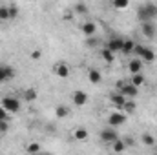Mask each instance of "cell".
<instances>
[{
  "label": "cell",
  "instance_id": "obj_22",
  "mask_svg": "<svg viewBox=\"0 0 157 155\" xmlns=\"http://www.w3.org/2000/svg\"><path fill=\"white\" fill-rule=\"evenodd\" d=\"M112 150H113L115 153H122V152L126 150V144H124V141H122L121 137H119L117 141H115V142L112 144Z\"/></svg>",
  "mask_w": 157,
  "mask_h": 155
},
{
  "label": "cell",
  "instance_id": "obj_5",
  "mask_svg": "<svg viewBox=\"0 0 157 155\" xmlns=\"http://www.w3.org/2000/svg\"><path fill=\"white\" fill-rule=\"evenodd\" d=\"M101 139L104 141V142H108V144H113L115 141L119 139V133L115 131V128H102L101 130Z\"/></svg>",
  "mask_w": 157,
  "mask_h": 155
},
{
  "label": "cell",
  "instance_id": "obj_15",
  "mask_svg": "<svg viewBox=\"0 0 157 155\" xmlns=\"http://www.w3.org/2000/svg\"><path fill=\"white\" fill-rule=\"evenodd\" d=\"M37 97H39V93H37L35 88H26V89H24V100H26V102H33Z\"/></svg>",
  "mask_w": 157,
  "mask_h": 155
},
{
  "label": "cell",
  "instance_id": "obj_9",
  "mask_svg": "<svg viewBox=\"0 0 157 155\" xmlns=\"http://www.w3.org/2000/svg\"><path fill=\"white\" fill-rule=\"evenodd\" d=\"M141 29H143V35L146 37V39H154L157 33V28L154 22H143L141 24Z\"/></svg>",
  "mask_w": 157,
  "mask_h": 155
},
{
  "label": "cell",
  "instance_id": "obj_14",
  "mask_svg": "<svg viewBox=\"0 0 157 155\" xmlns=\"http://www.w3.org/2000/svg\"><path fill=\"white\" fill-rule=\"evenodd\" d=\"M88 102V95L84 91H75L73 93V104L75 106H84Z\"/></svg>",
  "mask_w": 157,
  "mask_h": 155
},
{
  "label": "cell",
  "instance_id": "obj_27",
  "mask_svg": "<svg viewBox=\"0 0 157 155\" xmlns=\"http://www.w3.org/2000/svg\"><path fill=\"white\" fill-rule=\"evenodd\" d=\"M128 6H130L128 0H113V7L115 9H126Z\"/></svg>",
  "mask_w": 157,
  "mask_h": 155
},
{
  "label": "cell",
  "instance_id": "obj_4",
  "mask_svg": "<svg viewBox=\"0 0 157 155\" xmlns=\"http://www.w3.org/2000/svg\"><path fill=\"white\" fill-rule=\"evenodd\" d=\"M117 93H121L122 97H126L128 100H133V99L139 95V89H137L135 86H132L130 82H124V84H122V86L117 89Z\"/></svg>",
  "mask_w": 157,
  "mask_h": 155
},
{
  "label": "cell",
  "instance_id": "obj_19",
  "mask_svg": "<svg viewBox=\"0 0 157 155\" xmlns=\"http://www.w3.org/2000/svg\"><path fill=\"white\" fill-rule=\"evenodd\" d=\"M73 139H75V141H86V139H88V130H86V128H75Z\"/></svg>",
  "mask_w": 157,
  "mask_h": 155
},
{
  "label": "cell",
  "instance_id": "obj_13",
  "mask_svg": "<svg viewBox=\"0 0 157 155\" xmlns=\"http://www.w3.org/2000/svg\"><path fill=\"white\" fill-rule=\"evenodd\" d=\"M80 29H82V33L90 39V37H93V35H95V31H97V24H95V22H84Z\"/></svg>",
  "mask_w": 157,
  "mask_h": 155
},
{
  "label": "cell",
  "instance_id": "obj_10",
  "mask_svg": "<svg viewBox=\"0 0 157 155\" xmlns=\"http://www.w3.org/2000/svg\"><path fill=\"white\" fill-rule=\"evenodd\" d=\"M13 77H15V70L11 66H6V64L0 66V82H7Z\"/></svg>",
  "mask_w": 157,
  "mask_h": 155
},
{
  "label": "cell",
  "instance_id": "obj_8",
  "mask_svg": "<svg viewBox=\"0 0 157 155\" xmlns=\"http://www.w3.org/2000/svg\"><path fill=\"white\" fill-rule=\"evenodd\" d=\"M122 44H124V39L121 37H112L106 44V49H110L112 53H117V51H122Z\"/></svg>",
  "mask_w": 157,
  "mask_h": 155
},
{
  "label": "cell",
  "instance_id": "obj_7",
  "mask_svg": "<svg viewBox=\"0 0 157 155\" xmlns=\"http://www.w3.org/2000/svg\"><path fill=\"white\" fill-rule=\"evenodd\" d=\"M53 73L60 78H68L70 77V66H68L66 62H57V64L53 66Z\"/></svg>",
  "mask_w": 157,
  "mask_h": 155
},
{
  "label": "cell",
  "instance_id": "obj_28",
  "mask_svg": "<svg viewBox=\"0 0 157 155\" xmlns=\"http://www.w3.org/2000/svg\"><path fill=\"white\" fill-rule=\"evenodd\" d=\"M0 20H9V7L0 6Z\"/></svg>",
  "mask_w": 157,
  "mask_h": 155
},
{
  "label": "cell",
  "instance_id": "obj_34",
  "mask_svg": "<svg viewBox=\"0 0 157 155\" xmlns=\"http://www.w3.org/2000/svg\"><path fill=\"white\" fill-rule=\"evenodd\" d=\"M122 141H124V144H126V148H128V146H133V144H135V141H133L132 137H126V139H122Z\"/></svg>",
  "mask_w": 157,
  "mask_h": 155
},
{
  "label": "cell",
  "instance_id": "obj_17",
  "mask_svg": "<svg viewBox=\"0 0 157 155\" xmlns=\"http://www.w3.org/2000/svg\"><path fill=\"white\" fill-rule=\"evenodd\" d=\"M133 49H135V42L130 39H124V44H122V51L121 53H124V55H132L133 53Z\"/></svg>",
  "mask_w": 157,
  "mask_h": 155
},
{
  "label": "cell",
  "instance_id": "obj_6",
  "mask_svg": "<svg viewBox=\"0 0 157 155\" xmlns=\"http://www.w3.org/2000/svg\"><path fill=\"white\" fill-rule=\"evenodd\" d=\"M126 122V115L122 112H113L112 115L108 117V124L110 128H117V126H122Z\"/></svg>",
  "mask_w": 157,
  "mask_h": 155
},
{
  "label": "cell",
  "instance_id": "obj_36",
  "mask_svg": "<svg viewBox=\"0 0 157 155\" xmlns=\"http://www.w3.org/2000/svg\"><path fill=\"white\" fill-rule=\"evenodd\" d=\"M155 155H157V146H155Z\"/></svg>",
  "mask_w": 157,
  "mask_h": 155
},
{
  "label": "cell",
  "instance_id": "obj_16",
  "mask_svg": "<svg viewBox=\"0 0 157 155\" xmlns=\"http://www.w3.org/2000/svg\"><path fill=\"white\" fill-rule=\"evenodd\" d=\"M88 80H90L91 84H99V82L102 80L101 71H99V70H90V71H88Z\"/></svg>",
  "mask_w": 157,
  "mask_h": 155
},
{
  "label": "cell",
  "instance_id": "obj_31",
  "mask_svg": "<svg viewBox=\"0 0 157 155\" xmlns=\"http://www.w3.org/2000/svg\"><path fill=\"white\" fill-rule=\"evenodd\" d=\"M86 46H88V47H95V46H97V39H95V37H90V39L86 40Z\"/></svg>",
  "mask_w": 157,
  "mask_h": 155
},
{
  "label": "cell",
  "instance_id": "obj_26",
  "mask_svg": "<svg viewBox=\"0 0 157 155\" xmlns=\"http://www.w3.org/2000/svg\"><path fill=\"white\" fill-rule=\"evenodd\" d=\"M101 55H102V59H104L106 62H113V60H115V53H112V51H110V49H106V47L102 49V53H101Z\"/></svg>",
  "mask_w": 157,
  "mask_h": 155
},
{
  "label": "cell",
  "instance_id": "obj_29",
  "mask_svg": "<svg viewBox=\"0 0 157 155\" xmlns=\"http://www.w3.org/2000/svg\"><path fill=\"white\" fill-rule=\"evenodd\" d=\"M7 7H9V18H15L18 15V7L17 6H7Z\"/></svg>",
  "mask_w": 157,
  "mask_h": 155
},
{
  "label": "cell",
  "instance_id": "obj_23",
  "mask_svg": "<svg viewBox=\"0 0 157 155\" xmlns=\"http://www.w3.org/2000/svg\"><path fill=\"white\" fill-rule=\"evenodd\" d=\"M26 152L29 155H39L40 153V144L39 142H29V144L26 146Z\"/></svg>",
  "mask_w": 157,
  "mask_h": 155
},
{
  "label": "cell",
  "instance_id": "obj_1",
  "mask_svg": "<svg viewBox=\"0 0 157 155\" xmlns=\"http://www.w3.org/2000/svg\"><path fill=\"white\" fill-rule=\"evenodd\" d=\"M137 18L143 22H154L157 18V4L154 2H146V4H141L139 9H137Z\"/></svg>",
  "mask_w": 157,
  "mask_h": 155
},
{
  "label": "cell",
  "instance_id": "obj_25",
  "mask_svg": "<svg viewBox=\"0 0 157 155\" xmlns=\"http://www.w3.org/2000/svg\"><path fill=\"white\" fill-rule=\"evenodd\" d=\"M73 11L78 13V15H86V13H88V6H86V4H82V2H78V4L73 6Z\"/></svg>",
  "mask_w": 157,
  "mask_h": 155
},
{
  "label": "cell",
  "instance_id": "obj_33",
  "mask_svg": "<svg viewBox=\"0 0 157 155\" xmlns=\"http://www.w3.org/2000/svg\"><path fill=\"white\" fill-rule=\"evenodd\" d=\"M40 57H42V53H40L39 49L31 51V59H33V60H40Z\"/></svg>",
  "mask_w": 157,
  "mask_h": 155
},
{
  "label": "cell",
  "instance_id": "obj_18",
  "mask_svg": "<svg viewBox=\"0 0 157 155\" xmlns=\"http://www.w3.org/2000/svg\"><path fill=\"white\" fill-rule=\"evenodd\" d=\"M135 110H137V102H133V100H126V104L122 106L121 112H122L124 115H130V113H133Z\"/></svg>",
  "mask_w": 157,
  "mask_h": 155
},
{
  "label": "cell",
  "instance_id": "obj_32",
  "mask_svg": "<svg viewBox=\"0 0 157 155\" xmlns=\"http://www.w3.org/2000/svg\"><path fill=\"white\" fill-rule=\"evenodd\" d=\"M7 119H9V113H7L4 108H0V122H2V120H7Z\"/></svg>",
  "mask_w": 157,
  "mask_h": 155
},
{
  "label": "cell",
  "instance_id": "obj_20",
  "mask_svg": "<svg viewBox=\"0 0 157 155\" xmlns=\"http://www.w3.org/2000/svg\"><path fill=\"white\" fill-rule=\"evenodd\" d=\"M130 84H132V86H135V88L139 89V88H141V86L144 84V75H143V73L132 75V80H130Z\"/></svg>",
  "mask_w": 157,
  "mask_h": 155
},
{
  "label": "cell",
  "instance_id": "obj_2",
  "mask_svg": "<svg viewBox=\"0 0 157 155\" xmlns=\"http://www.w3.org/2000/svg\"><path fill=\"white\" fill-rule=\"evenodd\" d=\"M133 55H135V59H141L143 62H154L155 60V51L146 47V46H143V44H135Z\"/></svg>",
  "mask_w": 157,
  "mask_h": 155
},
{
  "label": "cell",
  "instance_id": "obj_11",
  "mask_svg": "<svg viewBox=\"0 0 157 155\" xmlns=\"http://www.w3.org/2000/svg\"><path fill=\"white\" fill-rule=\"evenodd\" d=\"M128 71H130L132 75L141 73V71H143V60H141V59H132V60L128 62Z\"/></svg>",
  "mask_w": 157,
  "mask_h": 155
},
{
  "label": "cell",
  "instance_id": "obj_24",
  "mask_svg": "<svg viewBox=\"0 0 157 155\" xmlns=\"http://www.w3.org/2000/svg\"><path fill=\"white\" fill-rule=\"evenodd\" d=\"M141 141H143V144L144 146H155V137L154 135H150V133H144L143 137H141Z\"/></svg>",
  "mask_w": 157,
  "mask_h": 155
},
{
  "label": "cell",
  "instance_id": "obj_12",
  "mask_svg": "<svg viewBox=\"0 0 157 155\" xmlns=\"http://www.w3.org/2000/svg\"><path fill=\"white\" fill-rule=\"evenodd\" d=\"M110 100H112V104H113L119 112H121V110H122V106L126 104V100H128V99H126V97H122L121 93H117V91H115V93L110 97Z\"/></svg>",
  "mask_w": 157,
  "mask_h": 155
},
{
  "label": "cell",
  "instance_id": "obj_3",
  "mask_svg": "<svg viewBox=\"0 0 157 155\" xmlns=\"http://www.w3.org/2000/svg\"><path fill=\"white\" fill-rule=\"evenodd\" d=\"M0 108H4L7 113H17L20 110V100L15 97H4L0 100Z\"/></svg>",
  "mask_w": 157,
  "mask_h": 155
},
{
  "label": "cell",
  "instance_id": "obj_21",
  "mask_svg": "<svg viewBox=\"0 0 157 155\" xmlns=\"http://www.w3.org/2000/svg\"><path fill=\"white\" fill-rule=\"evenodd\" d=\"M68 115H70V108H68V106H57V108H55V117L66 119Z\"/></svg>",
  "mask_w": 157,
  "mask_h": 155
},
{
  "label": "cell",
  "instance_id": "obj_35",
  "mask_svg": "<svg viewBox=\"0 0 157 155\" xmlns=\"http://www.w3.org/2000/svg\"><path fill=\"white\" fill-rule=\"evenodd\" d=\"M39 155H53V153H49V152H46V153H39Z\"/></svg>",
  "mask_w": 157,
  "mask_h": 155
},
{
  "label": "cell",
  "instance_id": "obj_30",
  "mask_svg": "<svg viewBox=\"0 0 157 155\" xmlns=\"http://www.w3.org/2000/svg\"><path fill=\"white\" fill-rule=\"evenodd\" d=\"M7 130H9L7 120H2V122H0V133H7Z\"/></svg>",
  "mask_w": 157,
  "mask_h": 155
}]
</instances>
